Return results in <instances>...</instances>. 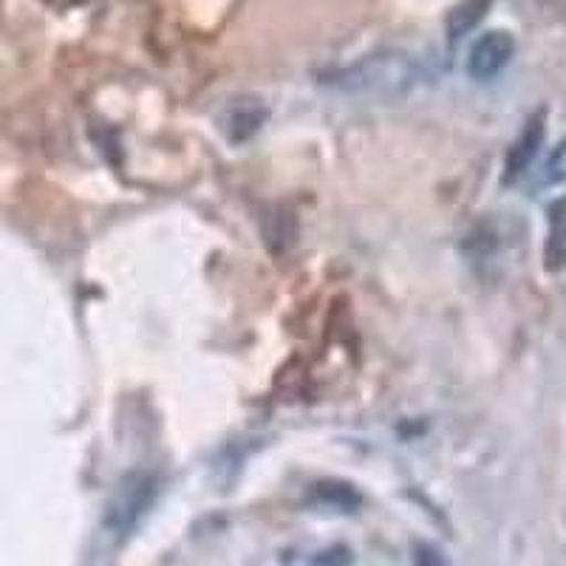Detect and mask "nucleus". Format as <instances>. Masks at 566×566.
<instances>
[{"label": "nucleus", "mask_w": 566, "mask_h": 566, "mask_svg": "<svg viewBox=\"0 0 566 566\" xmlns=\"http://www.w3.org/2000/svg\"><path fill=\"white\" fill-rule=\"evenodd\" d=\"M544 136H547V130H544V114L533 116L527 125H524L522 136L515 139L513 150H510L507 156V179H515V176H522L524 170L533 165V159L538 156V148L544 145Z\"/></svg>", "instance_id": "20e7f679"}, {"label": "nucleus", "mask_w": 566, "mask_h": 566, "mask_svg": "<svg viewBox=\"0 0 566 566\" xmlns=\"http://www.w3.org/2000/svg\"><path fill=\"white\" fill-rule=\"evenodd\" d=\"M544 270H566V199H558L547 210V239H544Z\"/></svg>", "instance_id": "7ed1b4c3"}, {"label": "nucleus", "mask_w": 566, "mask_h": 566, "mask_svg": "<svg viewBox=\"0 0 566 566\" xmlns=\"http://www.w3.org/2000/svg\"><path fill=\"white\" fill-rule=\"evenodd\" d=\"M515 54V40L510 32H488L473 43L468 57V74L473 80H493L510 65Z\"/></svg>", "instance_id": "f03ea898"}, {"label": "nucleus", "mask_w": 566, "mask_h": 566, "mask_svg": "<svg viewBox=\"0 0 566 566\" xmlns=\"http://www.w3.org/2000/svg\"><path fill=\"white\" fill-rule=\"evenodd\" d=\"M424 80V69L419 60L402 52L371 54V57L343 69L335 77V85L346 94L357 97H399L417 88Z\"/></svg>", "instance_id": "f257e3e1"}, {"label": "nucleus", "mask_w": 566, "mask_h": 566, "mask_svg": "<svg viewBox=\"0 0 566 566\" xmlns=\"http://www.w3.org/2000/svg\"><path fill=\"white\" fill-rule=\"evenodd\" d=\"M484 9H488V0H464L462 7L451 14V38H462L464 32L476 27L484 18Z\"/></svg>", "instance_id": "423d86ee"}, {"label": "nucleus", "mask_w": 566, "mask_h": 566, "mask_svg": "<svg viewBox=\"0 0 566 566\" xmlns=\"http://www.w3.org/2000/svg\"><path fill=\"white\" fill-rule=\"evenodd\" d=\"M566 181V139L558 142L553 148V154L544 159L538 174V187H555Z\"/></svg>", "instance_id": "39448f33"}, {"label": "nucleus", "mask_w": 566, "mask_h": 566, "mask_svg": "<svg viewBox=\"0 0 566 566\" xmlns=\"http://www.w3.org/2000/svg\"><path fill=\"white\" fill-rule=\"evenodd\" d=\"M413 566H444V558L431 544H417V549H413Z\"/></svg>", "instance_id": "0eeeda50"}]
</instances>
